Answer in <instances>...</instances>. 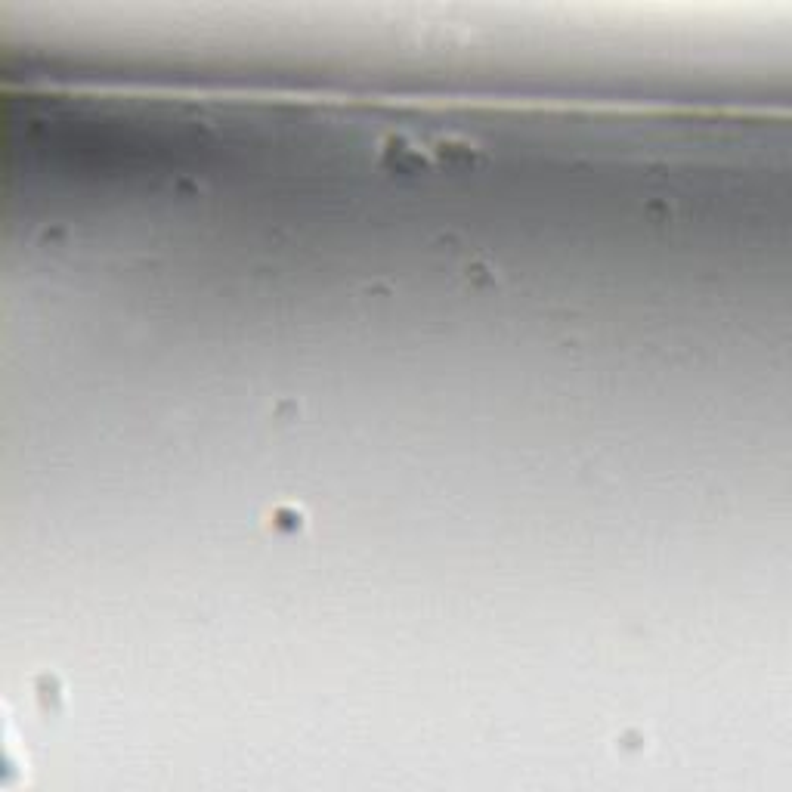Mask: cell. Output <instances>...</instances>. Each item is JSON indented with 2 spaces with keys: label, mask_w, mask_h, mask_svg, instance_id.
<instances>
[{
  "label": "cell",
  "mask_w": 792,
  "mask_h": 792,
  "mask_svg": "<svg viewBox=\"0 0 792 792\" xmlns=\"http://www.w3.org/2000/svg\"><path fill=\"white\" fill-rule=\"evenodd\" d=\"M378 158L400 174H418L431 164V152L424 146H415L409 137H387L378 149Z\"/></svg>",
  "instance_id": "cell-1"
},
{
  "label": "cell",
  "mask_w": 792,
  "mask_h": 792,
  "mask_svg": "<svg viewBox=\"0 0 792 792\" xmlns=\"http://www.w3.org/2000/svg\"><path fill=\"white\" fill-rule=\"evenodd\" d=\"M434 155L443 158L446 164H461V168H468V164L480 161L483 158V149L471 140H461V137H446L434 146Z\"/></svg>",
  "instance_id": "cell-2"
}]
</instances>
